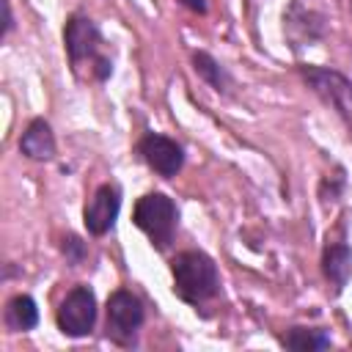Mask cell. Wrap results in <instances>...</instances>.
Wrapping results in <instances>:
<instances>
[{
    "mask_svg": "<svg viewBox=\"0 0 352 352\" xmlns=\"http://www.w3.org/2000/svg\"><path fill=\"white\" fill-rule=\"evenodd\" d=\"M302 77L314 88V94L324 104H330L336 110V116L352 132V82L344 74H338L333 69H322V66H302Z\"/></svg>",
    "mask_w": 352,
    "mask_h": 352,
    "instance_id": "cell-3",
    "label": "cell"
},
{
    "mask_svg": "<svg viewBox=\"0 0 352 352\" xmlns=\"http://www.w3.org/2000/svg\"><path fill=\"white\" fill-rule=\"evenodd\" d=\"M140 154H143L146 165H148L151 170H157L160 176H165V179L176 176V173L182 170V165H184V151H182V146H179L176 140L165 138V135H154V132L146 135V138L140 140Z\"/></svg>",
    "mask_w": 352,
    "mask_h": 352,
    "instance_id": "cell-6",
    "label": "cell"
},
{
    "mask_svg": "<svg viewBox=\"0 0 352 352\" xmlns=\"http://www.w3.org/2000/svg\"><path fill=\"white\" fill-rule=\"evenodd\" d=\"M63 253H66V258L77 267V264L85 258V245H82L77 236H69V239H63Z\"/></svg>",
    "mask_w": 352,
    "mask_h": 352,
    "instance_id": "cell-14",
    "label": "cell"
},
{
    "mask_svg": "<svg viewBox=\"0 0 352 352\" xmlns=\"http://www.w3.org/2000/svg\"><path fill=\"white\" fill-rule=\"evenodd\" d=\"M6 322H8V327L11 330H33L36 327V322H38V308H36V302L28 297V294H19V297H14L11 302H8V308H6Z\"/></svg>",
    "mask_w": 352,
    "mask_h": 352,
    "instance_id": "cell-12",
    "label": "cell"
},
{
    "mask_svg": "<svg viewBox=\"0 0 352 352\" xmlns=\"http://www.w3.org/2000/svg\"><path fill=\"white\" fill-rule=\"evenodd\" d=\"M135 226L151 239L154 248L165 250L173 242L176 234V223H179V212L176 204L162 195V192H148L135 204V214H132Z\"/></svg>",
    "mask_w": 352,
    "mask_h": 352,
    "instance_id": "cell-2",
    "label": "cell"
},
{
    "mask_svg": "<svg viewBox=\"0 0 352 352\" xmlns=\"http://www.w3.org/2000/svg\"><path fill=\"white\" fill-rule=\"evenodd\" d=\"M283 346L294 349V352H316V349H327L330 346V336L324 330H314V327H292L280 336Z\"/></svg>",
    "mask_w": 352,
    "mask_h": 352,
    "instance_id": "cell-11",
    "label": "cell"
},
{
    "mask_svg": "<svg viewBox=\"0 0 352 352\" xmlns=\"http://www.w3.org/2000/svg\"><path fill=\"white\" fill-rule=\"evenodd\" d=\"M118 206H121V195L113 184H102L94 198L88 201L85 212H82V220H85V228L94 234V236H102L113 228L116 217H118Z\"/></svg>",
    "mask_w": 352,
    "mask_h": 352,
    "instance_id": "cell-7",
    "label": "cell"
},
{
    "mask_svg": "<svg viewBox=\"0 0 352 352\" xmlns=\"http://www.w3.org/2000/svg\"><path fill=\"white\" fill-rule=\"evenodd\" d=\"M322 270L336 289H344L352 275V250L346 245H330L322 256Z\"/></svg>",
    "mask_w": 352,
    "mask_h": 352,
    "instance_id": "cell-10",
    "label": "cell"
},
{
    "mask_svg": "<svg viewBox=\"0 0 352 352\" xmlns=\"http://www.w3.org/2000/svg\"><path fill=\"white\" fill-rule=\"evenodd\" d=\"M63 41H66V52H69L72 63H80L82 58H88V55H94V52H96L99 30H96V25H94L88 16L74 14V16L66 22Z\"/></svg>",
    "mask_w": 352,
    "mask_h": 352,
    "instance_id": "cell-8",
    "label": "cell"
},
{
    "mask_svg": "<svg viewBox=\"0 0 352 352\" xmlns=\"http://www.w3.org/2000/svg\"><path fill=\"white\" fill-rule=\"evenodd\" d=\"M140 324H143V302L126 289L113 292L107 300V336L116 344H129L135 341Z\"/></svg>",
    "mask_w": 352,
    "mask_h": 352,
    "instance_id": "cell-4",
    "label": "cell"
},
{
    "mask_svg": "<svg viewBox=\"0 0 352 352\" xmlns=\"http://www.w3.org/2000/svg\"><path fill=\"white\" fill-rule=\"evenodd\" d=\"M94 322H96V297H94V292L88 286H74L58 308L60 333H66L72 338H80V336L91 333Z\"/></svg>",
    "mask_w": 352,
    "mask_h": 352,
    "instance_id": "cell-5",
    "label": "cell"
},
{
    "mask_svg": "<svg viewBox=\"0 0 352 352\" xmlns=\"http://www.w3.org/2000/svg\"><path fill=\"white\" fill-rule=\"evenodd\" d=\"M19 151L30 160H38V162L55 157V138H52V129L44 118H33L28 124V129L19 138Z\"/></svg>",
    "mask_w": 352,
    "mask_h": 352,
    "instance_id": "cell-9",
    "label": "cell"
},
{
    "mask_svg": "<svg viewBox=\"0 0 352 352\" xmlns=\"http://www.w3.org/2000/svg\"><path fill=\"white\" fill-rule=\"evenodd\" d=\"M220 278L214 261L201 250H184L173 258V292L190 302L201 305L217 294Z\"/></svg>",
    "mask_w": 352,
    "mask_h": 352,
    "instance_id": "cell-1",
    "label": "cell"
},
{
    "mask_svg": "<svg viewBox=\"0 0 352 352\" xmlns=\"http://www.w3.org/2000/svg\"><path fill=\"white\" fill-rule=\"evenodd\" d=\"M110 69H113V66H110L107 58H96V77H99V80H104V77L110 74Z\"/></svg>",
    "mask_w": 352,
    "mask_h": 352,
    "instance_id": "cell-15",
    "label": "cell"
},
{
    "mask_svg": "<svg viewBox=\"0 0 352 352\" xmlns=\"http://www.w3.org/2000/svg\"><path fill=\"white\" fill-rule=\"evenodd\" d=\"M192 63H195V72H198L214 91H228L231 77L226 74V69H223L212 55H206V52H195V55H192Z\"/></svg>",
    "mask_w": 352,
    "mask_h": 352,
    "instance_id": "cell-13",
    "label": "cell"
},
{
    "mask_svg": "<svg viewBox=\"0 0 352 352\" xmlns=\"http://www.w3.org/2000/svg\"><path fill=\"white\" fill-rule=\"evenodd\" d=\"M182 3H184L190 11H198V14H204V11H206V3H204V0H182Z\"/></svg>",
    "mask_w": 352,
    "mask_h": 352,
    "instance_id": "cell-16",
    "label": "cell"
}]
</instances>
